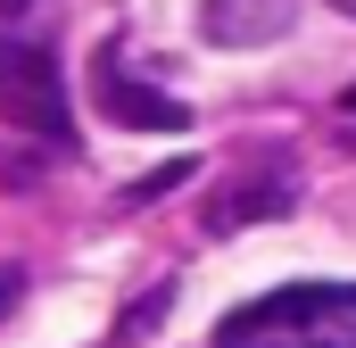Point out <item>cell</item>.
Returning a JSON list of instances; mask_svg holds the SVG:
<instances>
[{"mask_svg": "<svg viewBox=\"0 0 356 348\" xmlns=\"http://www.w3.org/2000/svg\"><path fill=\"white\" fill-rule=\"evenodd\" d=\"M17 299H25V274H17V265L0 258V315H8V307H17Z\"/></svg>", "mask_w": 356, "mask_h": 348, "instance_id": "obj_6", "label": "cell"}, {"mask_svg": "<svg viewBox=\"0 0 356 348\" xmlns=\"http://www.w3.org/2000/svg\"><path fill=\"white\" fill-rule=\"evenodd\" d=\"M332 8H340V17H356V0H332Z\"/></svg>", "mask_w": 356, "mask_h": 348, "instance_id": "obj_7", "label": "cell"}, {"mask_svg": "<svg viewBox=\"0 0 356 348\" xmlns=\"http://www.w3.org/2000/svg\"><path fill=\"white\" fill-rule=\"evenodd\" d=\"M348 108H356V84H348Z\"/></svg>", "mask_w": 356, "mask_h": 348, "instance_id": "obj_8", "label": "cell"}, {"mask_svg": "<svg viewBox=\"0 0 356 348\" xmlns=\"http://www.w3.org/2000/svg\"><path fill=\"white\" fill-rule=\"evenodd\" d=\"M0 125L17 133H42V141H75V116H67V84H58V58L42 42H17L0 33Z\"/></svg>", "mask_w": 356, "mask_h": 348, "instance_id": "obj_2", "label": "cell"}, {"mask_svg": "<svg viewBox=\"0 0 356 348\" xmlns=\"http://www.w3.org/2000/svg\"><path fill=\"white\" fill-rule=\"evenodd\" d=\"M216 348H356V282H290L216 324Z\"/></svg>", "mask_w": 356, "mask_h": 348, "instance_id": "obj_1", "label": "cell"}, {"mask_svg": "<svg viewBox=\"0 0 356 348\" xmlns=\"http://www.w3.org/2000/svg\"><path fill=\"white\" fill-rule=\"evenodd\" d=\"M298 25V0H199V33L216 50H266Z\"/></svg>", "mask_w": 356, "mask_h": 348, "instance_id": "obj_5", "label": "cell"}, {"mask_svg": "<svg viewBox=\"0 0 356 348\" xmlns=\"http://www.w3.org/2000/svg\"><path fill=\"white\" fill-rule=\"evenodd\" d=\"M298 199V174L282 166V158H266V166H241L216 199H207V232H241V224H266V216H282Z\"/></svg>", "mask_w": 356, "mask_h": 348, "instance_id": "obj_4", "label": "cell"}, {"mask_svg": "<svg viewBox=\"0 0 356 348\" xmlns=\"http://www.w3.org/2000/svg\"><path fill=\"white\" fill-rule=\"evenodd\" d=\"M91 100L124 125V133H182L191 125V108H182L175 91H158L133 58H124V42H108L99 50V67H91Z\"/></svg>", "mask_w": 356, "mask_h": 348, "instance_id": "obj_3", "label": "cell"}]
</instances>
